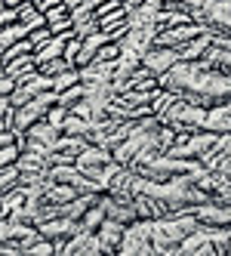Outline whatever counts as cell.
I'll return each instance as SVG.
<instances>
[{"label":"cell","mask_w":231,"mask_h":256,"mask_svg":"<svg viewBox=\"0 0 231 256\" xmlns=\"http://www.w3.org/2000/svg\"><path fill=\"white\" fill-rule=\"evenodd\" d=\"M52 102H59V96L52 93V90H46V93H37L34 99H28L25 105L12 108L9 130H12V133H25L31 124H37V120H43V118H46V112H49V105H52Z\"/></svg>","instance_id":"6da1fadb"},{"label":"cell","mask_w":231,"mask_h":256,"mask_svg":"<svg viewBox=\"0 0 231 256\" xmlns=\"http://www.w3.org/2000/svg\"><path fill=\"white\" fill-rule=\"evenodd\" d=\"M176 62H179V50H173V46H157V44H151L145 52H142V68H148L154 78H161L164 71H170Z\"/></svg>","instance_id":"7a4b0ae2"},{"label":"cell","mask_w":231,"mask_h":256,"mask_svg":"<svg viewBox=\"0 0 231 256\" xmlns=\"http://www.w3.org/2000/svg\"><path fill=\"white\" fill-rule=\"evenodd\" d=\"M74 228H77V222H74V219H68V216H62V213H56V216L43 219V222H37V232H40L43 238H49V241L71 238V234H74Z\"/></svg>","instance_id":"3957f363"},{"label":"cell","mask_w":231,"mask_h":256,"mask_svg":"<svg viewBox=\"0 0 231 256\" xmlns=\"http://www.w3.org/2000/svg\"><path fill=\"white\" fill-rule=\"evenodd\" d=\"M123 222H117V219H111V216H105L102 222H99V228H96V238L102 241V247H105V253H117V244H120V238H123Z\"/></svg>","instance_id":"277c9868"},{"label":"cell","mask_w":231,"mask_h":256,"mask_svg":"<svg viewBox=\"0 0 231 256\" xmlns=\"http://www.w3.org/2000/svg\"><path fill=\"white\" fill-rule=\"evenodd\" d=\"M210 44H213V31L198 34L194 40H188V44L179 46V59H182V62H201V59H204V52L210 50Z\"/></svg>","instance_id":"5b68a950"},{"label":"cell","mask_w":231,"mask_h":256,"mask_svg":"<svg viewBox=\"0 0 231 256\" xmlns=\"http://www.w3.org/2000/svg\"><path fill=\"white\" fill-rule=\"evenodd\" d=\"M3 71L12 78V80H19L25 74H31V71H37V62H34V52H25V56H15L9 62H3Z\"/></svg>","instance_id":"8992f818"},{"label":"cell","mask_w":231,"mask_h":256,"mask_svg":"<svg viewBox=\"0 0 231 256\" xmlns=\"http://www.w3.org/2000/svg\"><path fill=\"white\" fill-rule=\"evenodd\" d=\"M25 38H28V25H22L19 19H15V22H9L6 28H0V52H3V50H9L12 44L25 40Z\"/></svg>","instance_id":"52a82bcc"},{"label":"cell","mask_w":231,"mask_h":256,"mask_svg":"<svg viewBox=\"0 0 231 256\" xmlns=\"http://www.w3.org/2000/svg\"><path fill=\"white\" fill-rule=\"evenodd\" d=\"M15 16H19V22H22V25H28V31L46 25V16H43L37 6H34L31 0H28V4H22V6H15Z\"/></svg>","instance_id":"ba28073f"},{"label":"cell","mask_w":231,"mask_h":256,"mask_svg":"<svg viewBox=\"0 0 231 256\" xmlns=\"http://www.w3.org/2000/svg\"><path fill=\"white\" fill-rule=\"evenodd\" d=\"M59 130H62L65 136H83V139H86V133H90V120L80 118V114H74V112H68V118L62 120Z\"/></svg>","instance_id":"9c48e42d"},{"label":"cell","mask_w":231,"mask_h":256,"mask_svg":"<svg viewBox=\"0 0 231 256\" xmlns=\"http://www.w3.org/2000/svg\"><path fill=\"white\" fill-rule=\"evenodd\" d=\"M74 84H80V71L77 68H65L59 74H52V93H62V90L74 86Z\"/></svg>","instance_id":"30bf717a"},{"label":"cell","mask_w":231,"mask_h":256,"mask_svg":"<svg viewBox=\"0 0 231 256\" xmlns=\"http://www.w3.org/2000/svg\"><path fill=\"white\" fill-rule=\"evenodd\" d=\"M19 186H22V173H19L15 164H9V167L0 170V194L9 192V188H19Z\"/></svg>","instance_id":"8fae6325"},{"label":"cell","mask_w":231,"mask_h":256,"mask_svg":"<svg viewBox=\"0 0 231 256\" xmlns=\"http://www.w3.org/2000/svg\"><path fill=\"white\" fill-rule=\"evenodd\" d=\"M99 31V19L96 16H86V19H74V38L83 40V38H90V34Z\"/></svg>","instance_id":"7c38bea8"},{"label":"cell","mask_w":231,"mask_h":256,"mask_svg":"<svg viewBox=\"0 0 231 256\" xmlns=\"http://www.w3.org/2000/svg\"><path fill=\"white\" fill-rule=\"evenodd\" d=\"M56 96H59V102H62L65 108H74V105L83 99V84H74V86L62 90V93H56Z\"/></svg>","instance_id":"4fadbf2b"},{"label":"cell","mask_w":231,"mask_h":256,"mask_svg":"<svg viewBox=\"0 0 231 256\" xmlns=\"http://www.w3.org/2000/svg\"><path fill=\"white\" fill-rule=\"evenodd\" d=\"M68 112H71V108H65L62 102H52V105H49V112H46V118H43V120H46V124H52V126H56V130H59V126H62V120L68 118ZM59 133H62V130H59Z\"/></svg>","instance_id":"5bb4252c"},{"label":"cell","mask_w":231,"mask_h":256,"mask_svg":"<svg viewBox=\"0 0 231 256\" xmlns=\"http://www.w3.org/2000/svg\"><path fill=\"white\" fill-rule=\"evenodd\" d=\"M25 52H34V50H31V44H28V38H25V40H19V44H12L9 50L0 52V62H9V59H15V56H25Z\"/></svg>","instance_id":"9a60e30c"},{"label":"cell","mask_w":231,"mask_h":256,"mask_svg":"<svg viewBox=\"0 0 231 256\" xmlns=\"http://www.w3.org/2000/svg\"><path fill=\"white\" fill-rule=\"evenodd\" d=\"M49 38H52V31H49L46 25H40V28H31V31H28V44H31V50L43 46V44H46Z\"/></svg>","instance_id":"2e32d148"},{"label":"cell","mask_w":231,"mask_h":256,"mask_svg":"<svg viewBox=\"0 0 231 256\" xmlns=\"http://www.w3.org/2000/svg\"><path fill=\"white\" fill-rule=\"evenodd\" d=\"M65 68H71L62 56L59 59H49V62H43V65H37V71L40 74H46V78H52V74H59V71H65Z\"/></svg>","instance_id":"e0dca14e"},{"label":"cell","mask_w":231,"mask_h":256,"mask_svg":"<svg viewBox=\"0 0 231 256\" xmlns=\"http://www.w3.org/2000/svg\"><path fill=\"white\" fill-rule=\"evenodd\" d=\"M77 52H80V40H77V38H68V40H65V50H62V59H65L71 68H74V62H77Z\"/></svg>","instance_id":"ac0fdd59"},{"label":"cell","mask_w":231,"mask_h":256,"mask_svg":"<svg viewBox=\"0 0 231 256\" xmlns=\"http://www.w3.org/2000/svg\"><path fill=\"white\" fill-rule=\"evenodd\" d=\"M15 158H19V145H15V142L3 145V148H0V170L9 167V164H15Z\"/></svg>","instance_id":"d6986e66"},{"label":"cell","mask_w":231,"mask_h":256,"mask_svg":"<svg viewBox=\"0 0 231 256\" xmlns=\"http://www.w3.org/2000/svg\"><path fill=\"white\" fill-rule=\"evenodd\" d=\"M15 19H19V16H15V10L12 6H3V10H0V28H6L9 22H15Z\"/></svg>","instance_id":"ffe728a7"},{"label":"cell","mask_w":231,"mask_h":256,"mask_svg":"<svg viewBox=\"0 0 231 256\" xmlns=\"http://www.w3.org/2000/svg\"><path fill=\"white\" fill-rule=\"evenodd\" d=\"M12 86H15V80H12L9 74H0V96H6V99H9V93H12Z\"/></svg>","instance_id":"44dd1931"},{"label":"cell","mask_w":231,"mask_h":256,"mask_svg":"<svg viewBox=\"0 0 231 256\" xmlns=\"http://www.w3.org/2000/svg\"><path fill=\"white\" fill-rule=\"evenodd\" d=\"M9 108H12V105H9V99H6V96H0V118H3Z\"/></svg>","instance_id":"7402d4cb"},{"label":"cell","mask_w":231,"mask_h":256,"mask_svg":"<svg viewBox=\"0 0 231 256\" xmlns=\"http://www.w3.org/2000/svg\"><path fill=\"white\" fill-rule=\"evenodd\" d=\"M127 4V10H136V6H142V4H148V0H123Z\"/></svg>","instance_id":"603a6c76"},{"label":"cell","mask_w":231,"mask_h":256,"mask_svg":"<svg viewBox=\"0 0 231 256\" xmlns=\"http://www.w3.org/2000/svg\"><path fill=\"white\" fill-rule=\"evenodd\" d=\"M62 4H65L68 10H74V6H80V4H83V0H62Z\"/></svg>","instance_id":"cb8c5ba5"},{"label":"cell","mask_w":231,"mask_h":256,"mask_svg":"<svg viewBox=\"0 0 231 256\" xmlns=\"http://www.w3.org/2000/svg\"><path fill=\"white\" fill-rule=\"evenodd\" d=\"M3 4H6V6H12V10H15V6H22V4H28V0H3Z\"/></svg>","instance_id":"d4e9b609"},{"label":"cell","mask_w":231,"mask_h":256,"mask_svg":"<svg viewBox=\"0 0 231 256\" xmlns=\"http://www.w3.org/2000/svg\"><path fill=\"white\" fill-rule=\"evenodd\" d=\"M219 34H228V38H231V19H228V22H225V28H222V31H219Z\"/></svg>","instance_id":"484cf974"},{"label":"cell","mask_w":231,"mask_h":256,"mask_svg":"<svg viewBox=\"0 0 231 256\" xmlns=\"http://www.w3.org/2000/svg\"><path fill=\"white\" fill-rule=\"evenodd\" d=\"M102 4H108V0H93V6H102Z\"/></svg>","instance_id":"4316f807"},{"label":"cell","mask_w":231,"mask_h":256,"mask_svg":"<svg viewBox=\"0 0 231 256\" xmlns=\"http://www.w3.org/2000/svg\"><path fill=\"white\" fill-rule=\"evenodd\" d=\"M6 130V124H3V118H0V133H3Z\"/></svg>","instance_id":"83f0119b"},{"label":"cell","mask_w":231,"mask_h":256,"mask_svg":"<svg viewBox=\"0 0 231 256\" xmlns=\"http://www.w3.org/2000/svg\"><path fill=\"white\" fill-rule=\"evenodd\" d=\"M3 6H6V4H3V0H0V10H3Z\"/></svg>","instance_id":"f1b7e54d"}]
</instances>
